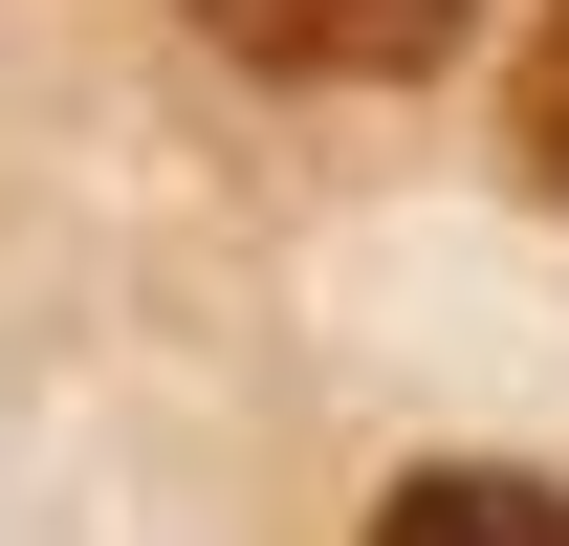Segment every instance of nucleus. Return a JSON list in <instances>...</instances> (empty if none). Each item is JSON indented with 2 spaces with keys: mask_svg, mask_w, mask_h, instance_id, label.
I'll use <instances>...</instances> for the list:
<instances>
[{
  "mask_svg": "<svg viewBox=\"0 0 569 546\" xmlns=\"http://www.w3.org/2000/svg\"><path fill=\"white\" fill-rule=\"evenodd\" d=\"M176 22L263 88H417V67H460L482 0H176Z\"/></svg>",
  "mask_w": 569,
  "mask_h": 546,
  "instance_id": "f257e3e1",
  "label": "nucleus"
},
{
  "mask_svg": "<svg viewBox=\"0 0 569 546\" xmlns=\"http://www.w3.org/2000/svg\"><path fill=\"white\" fill-rule=\"evenodd\" d=\"M372 546H569V481L548 459H417L372 503Z\"/></svg>",
  "mask_w": 569,
  "mask_h": 546,
  "instance_id": "f03ea898",
  "label": "nucleus"
},
{
  "mask_svg": "<svg viewBox=\"0 0 569 546\" xmlns=\"http://www.w3.org/2000/svg\"><path fill=\"white\" fill-rule=\"evenodd\" d=\"M503 153H526V175L569 198V0L526 22V67H503Z\"/></svg>",
  "mask_w": 569,
  "mask_h": 546,
  "instance_id": "7ed1b4c3",
  "label": "nucleus"
}]
</instances>
